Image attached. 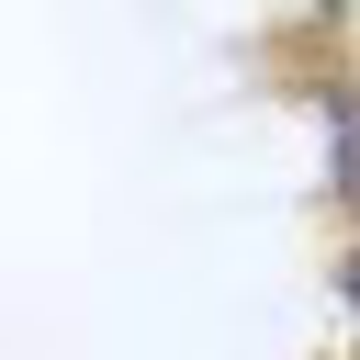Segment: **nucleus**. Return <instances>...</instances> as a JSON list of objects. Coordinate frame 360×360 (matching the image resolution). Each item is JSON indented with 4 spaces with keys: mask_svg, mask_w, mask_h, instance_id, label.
I'll return each instance as SVG.
<instances>
[{
    "mask_svg": "<svg viewBox=\"0 0 360 360\" xmlns=\"http://www.w3.org/2000/svg\"><path fill=\"white\" fill-rule=\"evenodd\" d=\"M326 191L360 202V101L349 90H326Z\"/></svg>",
    "mask_w": 360,
    "mask_h": 360,
    "instance_id": "obj_1",
    "label": "nucleus"
},
{
    "mask_svg": "<svg viewBox=\"0 0 360 360\" xmlns=\"http://www.w3.org/2000/svg\"><path fill=\"white\" fill-rule=\"evenodd\" d=\"M338 292H349V315H360V248H349V259H338Z\"/></svg>",
    "mask_w": 360,
    "mask_h": 360,
    "instance_id": "obj_2",
    "label": "nucleus"
}]
</instances>
